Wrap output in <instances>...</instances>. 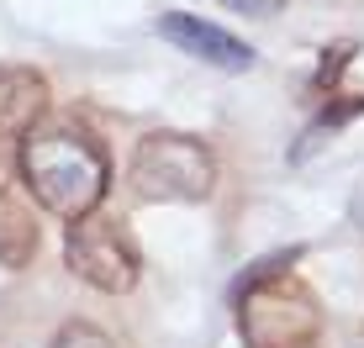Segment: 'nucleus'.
<instances>
[{
	"instance_id": "nucleus-4",
	"label": "nucleus",
	"mask_w": 364,
	"mask_h": 348,
	"mask_svg": "<svg viewBox=\"0 0 364 348\" xmlns=\"http://www.w3.org/2000/svg\"><path fill=\"white\" fill-rule=\"evenodd\" d=\"M64 264H69V275H80L85 285H95L106 295H127L137 285V248L127 238V227L117 217H106L100 206L69 222Z\"/></svg>"
},
{
	"instance_id": "nucleus-9",
	"label": "nucleus",
	"mask_w": 364,
	"mask_h": 348,
	"mask_svg": "<svg viewBox=\"0 0 364 348\" xmlns=\"http://www.w3.org/2000/svg\"><path fill=\"white\" fill-rule=\"evenodd\" d=\"M348 64H354V43H333V48H322V64H317V90H333L338 85V74H343Z\"/></svg>"
},
{
	"instance_id": "nucleus-6",
	"label": "nucleus",
	"mask_w": 364,
	"mask_h": 348,
	"mask_svg": "<svg viewBox=\"0 0 364 348\" xmlns=\"http://www.w3.org/2000/svg\"><path fill=\"white\" fill-rule=\"evenodd\" d=\"M48 111V80L37 69L0 64V138H21Z\"/></svg>"
},
{
	"instance_id": "nucleus-1",
	"label": "nucleus",
	"mask_w": 364,
	"mask_h": 348,
	"mask_svg": "<svg viewBox=\"0 0 364 348\" xmlns=\"http://www.w3.org/2000/svg\"><path fill=\"white\" fill-rule=\"evenodd\" d=\"M21 185L32 190V201L48 211V217H85L106 201V185H111V158L85 127L74 121H53L43 127L37 121L32 132H21Z\"/></svg>"
},
{
	"instance_id": "nucleus-8",
	"label": "nucleus",
	"mask_w": 364,
	"mask_h": 348,
	"mask_svg": "<svg viewBox=\"0 0 364 348\" xmlns=\"http://www.w3.org/2000/svg\"><path fill=\"white\" fill-rule=\"evenodd\" d=\"M53 348H117V343H111V332H100L95 322H64Z\"/></svg>"
},
{
	"instance_id": "nucleus-3",
	"label": "nucleus",
	"mask_w": 364,
	"mask_h": 348,
	"mask_svg": "<svg viewBox=\"0 0 364 348\" xmlns=\"http://www.w3.org/2000/svg\"><path fill=\"white\" fill-rule=\"evenodd\" d=\"M132 190L148 201H206L217 190V164L185 132H148L132 148Z\"/></svg>"
},
{
	"instance_id": "nucleus-7",
	"label": "nucleus",
	"mask_w": 364,
	"mask_h": 348,
	"mask_svg": "<svg viewBox=\"0 0 364 348\" xmlns=\"http://www.w3.org/2000/svg\"><path fill=\"white\" fill-rule=\"evenodd\" d=\"M32 254H37V222L16 206H0V264L27 269Z\"/></svg>"
},
{
	"instance_id": "nucleus-12",
	"label": "nucleus",
	"mask_w": 364,
	"mask_h": 348,
	"mask_svg": "<svg viewBox=\"0 0 364 348\" xmlns=\"http://www.w3.org/2000/svg\"><path fill=\"white\" fill-rule=\"evenodd\" d=\"M354 222L364 227V185H359V195H354Z\"/></svg>"
},
{
	"instance_id": "nucleus-11",
	"label": "nucleus",
	"mask_w": 364,
	"mask_h": 348,
	"mask_svg": "<svg viewBox=\"0 0 364 348\" xmlns=\"http://www.w3.org/2000/svg\"><path fill=\"white\" fill-rule=\"evenodd\" d=\"M222 11H237V16H274L285 11V0H217Z\"/></svg>"
},
{
	"instance_id": "nucleus-5",
	"label": "nucleus",
	"mask_w": 364,
	"mask_h": 348,
	"mask_svg": "<svg viewBox=\"0 0 364 348\" xmlns=\"http://www.w3.org/2000/svg\"><path fill=\"white\" fill-rule=\"evenodd\" d=\"M159 37L174 43L180 53L200 58V64H217V69H232V74H248L259 64V53L243 43V37L222 32L217 21H200L191 11H169V16H159Z\"/></svg>"
},
{
	"instance_id": "nucleus-10",
	"label": "nucleus",
	"mask_w": 364,
	"mask_h": 348,
	"mask_svg": "<svg viewBox=\"0 0 364 348\" xmlns=\"http://www.w3.org/2000/svg\"><path fill=\"white\" fill-rule=\"evenodd\" d=\"M354 116H364V95H348V101H328L322 106V127H343V121H354Z\"/></svg>"
},
{
	"instance_id": "nucleus-2",
	"label": "nucleus",
	"mask_w": 364,
	"mask_h": 348,
	"mask_svg": "<svg viewBox=\"0 0 364 348\" xmlns=\"http://www.w3.org/2000/svg\"><path fill=\"white\" fill-rule=\"evenodd\" d=\"M301 259V248L269 254L237 280V338L243 348H317L322 338V312L317 295L306 290L291 264Z\"/></svg>"
}]
</instances>
